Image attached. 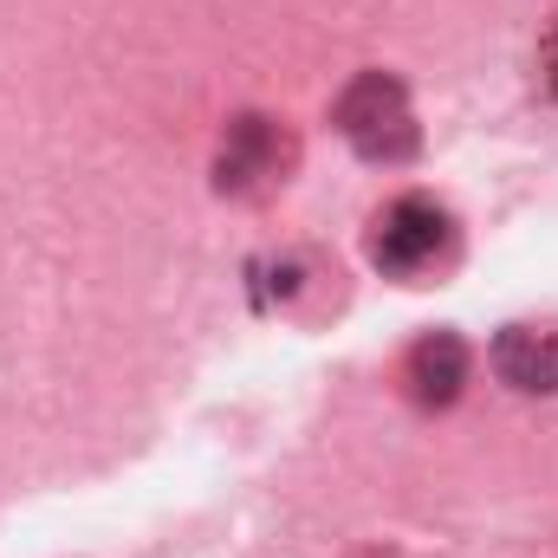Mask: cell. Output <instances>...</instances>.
Here are the masks:
<instances>
[{
	"label": "cell",
	"mask_w": 558,
	"mask_h": 558,
	"mask_svg": "<svg viewBox=\"0 0 558 558\" xmlns=\"http://www.w3.org/2000/svg\"><path fill=\"white\" fill-rule=\"evenodd\" d=\"M279 162H286V143H279L274 118L247 111V118H234L228 137H221L215 189H221V195H254V189H267V182L279 175Z\"/></svg>",
	"instance_id": "3"
},
{
	"label": "cell",
	"mask_w": 558,
	"mask_h": 558,
	"mask_svg": "<svg viewBox=\"0 0 558 558\" xmlns=\"http://www.w3.org/2000/svg\"><path fill=\"white\" fill-rule=\"evenodd\" d=\"M331 118H338L344 143H351L364 162H410L422 149L416 111H410V85H403L397 72H364V78H351Z\"/></svg>",
	"instance_id": "1"
},
{
	"label": "cell",
	"mask_w": 558,
	"mask_h": 558,
	"mask_svg": "<svg viewBox=\"0 0 558 558\" xmlns=\"http://www.w3.org/2000/svg\"><path fill=\"white\" fill-rule=\"evenodd\" d=\"M454 228H448V208L428 202V195H397L377 221H371V267L384 279H416L422 267H435L448 254Z\"/></svg>",
	"instance_id": "2"
},
{
	"label": "cell",
	"mask_w": 558,
	"mask_h": 558,
	"mask_svg": "<svg viewBox=\"0 0 558 558\" xmlns=\"http://www.w3.org/2000/svg\"><path fill=\"white\" fill-rule=\"evenodd\" d=\"M468 371H474V357H468V344L454 331H422L410 344V357H403V384H410V397L422 410H448L461 397Z\"/></svg>",
	"instance_id": "4"
},
{
	"label": "cell",
	"mask_w": 558,
	"mask_h": 558,
	"mask_svg": "<svg viewBox=\"0 0 558 558\" xmlns=\"http://www.w3.org/2000/svg\"><path fill=\"white\" fill-rule=\"evenodd\" d=\"M494 377L520 397H558V331L546 325H507L494 338Z\"/></svg>",
	"instance_id": "5"
},
{
	"label": "cell",
	"mask_w": 558,
	"mask_h": 558,
	"mask_svg": "<svg viewBox=\"0 0 558 558\" xmlns=\"http://www.w3.org/2000/svg\"><path fill=\"white\" fill-rule=\"evenodd\" d=\"M546 65H553V92H558V33H553V59Z\"/></svg>",
	"instance_id": "6"
}]
</instances>
